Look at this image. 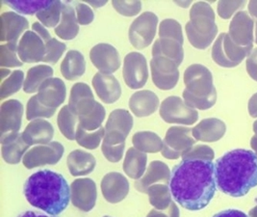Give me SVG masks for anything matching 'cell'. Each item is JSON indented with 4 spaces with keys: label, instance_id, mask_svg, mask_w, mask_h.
I'll return each mask as SVG.
<instances>
[{
    "label": "cell",
    "instance_id": "6da1fadb",
    "mask_svg": "<svg viewBox=\"0 0 257 217\" xmlns=\"http://www.w3.org/2000/svg\"><path fill=\"white\" fill-rule=\"evenodd\" d=\"M169 186L177 204L190 211L201 210L216 193L215 164L209 160H182L171 172Z\"/></svg>",
    "mask_w": 257,
    "mask_h": 217
},
{
    "label": "cell",
    "instance_id": "7a4b0ae2",
    "mask_svg": "<svg viewBox=\"0 0 257 217\" xmlns=\"http://www.w3.org/2000/svg\"><path fill=\"white\" fill-rule=\"evenodd\" d=\"M217 187L223 194L243 197L257 186V155L246 149H235L216 161Z\"/></svg>",
    "mask_w": 257,
    "mask_h": 217
},
{
    "label": "cell",
    "instance_id": "3957f363",
    "mask_svg": "<svg viewBox=\"0 0 257 217\" xmlns=\"http://www.w3.org/2000/svg\"><path fill=\"white\" fill-rule=\"evenodd\" d=\"M24 193L31 206L52 216L62 213L70 203V187L67 180L48 169L29 176L24 183Z\"/></svg>",
    "mask_w": 257,
    "mask_h": 217
},
{
    "label": "cell",
    "instance_id": "277c9868",
    "mask_svg": "<svg viewBox=\"0 0 257 217\" xmlns=\"http://www.w3.org/2000/svg\"><path fill=\"white\" fill-rule=\"evenodd\" d=\"M186 89L183 100L192 108L206 110L217 102V91L213 83V76L208 68L200 64L189 66L184 73Z\"/></svg>",
    "mask_w": 257,
    "mask_h": 217
},
{
    "label": "cell",
    "instance_id": "5b68a950",
    "mask_svg": "<svg viewBox=\"0 0 257 217\" xmlns=\"http://www.w3.org/2000/svg\"><path fill=\"white\" fill-rule=\"evenodd\" d=\"M186 34L190 44L198 49L210 46L218 34L215 13L206 2H197L190 10V21L186 24Z\"/></svg>",
    "mask_w": 257,
    "mask_h": 217
},
{
    "label": "cell",
    "instance_id": "8992f818",
    "mask_svg": "<svg viewBox=\"0 0 257 217\" xmlns=\"http://www.w3.org/2000/svg\"><path fill=\"white\" fill-rule=\"evenodd\" d=\"M252 51V46H240L230 39L228 33L218 37L212 48V58L220 66L233 68L238 66Z\"/></svg>",
    "mask_w": 257,
    "mask_h": 217
},
{
    "label": "cell",
    "instance_id": "52a82bcc",
    "mask_svg": "<svg viewBox=\"0 0 257 217\" xmlns=\"http://www.w3.org/2000/svg\"><path fill=\"white\" fill-rule=\"evenodd\" d=\"M192 129L187 126H171L163 140L162 156L167 160H177L189 149L195 146Z\"/></svg>",
    "mask_w": 257,
    "mask_h": 217
},
{
    "label": "cell",
    "instance_id": "ba28073f",
    "mask_svg": "<svg viewBox=\"0 0 257 217\" xmlns=\"http://www.w3.org/2000/svg\"><path fill=\"white\" fill-rule=\"evenodd\" d=\"M159 113L164 121L169 124L193 125L199 119L198 111L176 96L164 100L160 105Z\"/></svg>",
    "mask_w": 257,
    "mask_h": 217
},
{
    "label": "cell",
    "instance_id": "9c48e42d",
    "mask_svg": "<svg viewBox=\"0 0 257 217\" xmlns=\"http://www.w3.org/2000/svg\"><path fill=\"white\" fill-rule=\"evenodd\" d=\"M158 17L152 12H145L129 27L128 37L131 45L137 49L150 46L156 35Z\"/></svg>",
    "mask_w": 257,
    "mask_h": 217
},
{
    "label": "cell",
    "instance_id": "30bf717a",
    "mask_svg": "<svg viewBox=\"0 0 257 217\" xmlns=\"http://www.w3.org/2000/svg\"><path fill=\"white\" fill-rule=\"evenodd\" d=\"M64 153V146L57 141H53L47 145H39L29 150L24 157L23 163L27 169L44 165H55L63 158Z\"/></svg>",
    "mask_w": 257,
    "mask_h": 217
},
{
    "label": "cell",
    "instance_id": "8fae6325",
    "mask_svg": "<svg viewBox=\"0 0 257 217\" xmlns=\"http://www.w3.org/2000/svg\"><path fill=\"white\" fill-rule=\"evenodd\" d=\"M179 65L175 61L163 57L155 56L151 61L152 81L155 86L161 90H172L176 87L179 80Z\"/></svg>",
    "mask_w": 257,
    "mask_h": 217
},
{
    "label": "cell",
    "instance_id": "7c38bea8",
    "mask_svg": "<svg viewBox=\"0 0 257 217\" xmlns=\"http://www.w3.org/2000/svg\"><path fill=\"white\" fill-rule=\"evenodd\" d=\"M122 76L126 85L131 89L144 87L149 79V69L146 57L139 52H130L123 62Z\"/></svg>",
    "mask_w": 257,
    "mask_h": 217
},
{
    "label": "cell",
    "instance_id": "4fadbf2b",
    "mask_svg": "<svg viewBox=\"0 0 257 217\" xmlns=\"http://www.w3.org/2000/svg\"><path fill=\"white\" fill-rule=\"evenodd\" d=\"M96 184L92 179H76L70 185V201L82 211H91L96 203Z\"/></svg>",
    "mask_w": 257,
    "mask_h": 217
},
{
    "label": "cell",
    "instance_id": "5bb4252c",
    "mask_svg": "<svg viewBox=\"0 0 257 217\" xmlns=\"http://www.w3.org/2000/svg\"><path fill=\"white\" fill-rule=\"evenodd\" d=\"M90 59L101 74L112 75L120 67V57L117 48L110 44H98L90 51Z\"/></svg>",
    "mask_w": 257,
    "mask_h": 217
},
{
    "label": "cell",
    "instance_id": "9a60e30c",
    "mask_svg": "<svg viewBox=\"0 0 257 217\" xmlns=\"http://www.w3.org/2000/svg\"><path fill=\"white\" fill-rule=\"evenodd\" d=\"M18 54L24 63L44 62L47 54L46 43L34 31H26L20 40Z\"/></svg>",
    "mask_w": 257,
    "mask_h": 217
},
{
    "label": "cell",
    "instance_id": "2e32d148",
    "mask_svg": "<svg viewBox=\"0 0 257 217\" xmlns=\"http://www.w3.org/2000/svg\"><path fill=\"white\" fill-rule=\"evenodd\" d=\"M24 105L19 100H8L1 105L0 110V132L1 137L19 133L22 127Z\"/></svg>",
    "mask_w": 257,
    "mask_h": 217
},
{
    "label": "cell",
    "instance_id": "e0dca14e",
    "mask_svg": "<svg viewBox=\"0 0 257 217\" xmlns=\"http://www.w3.org/2000/svg\"><path fill=\"white\" fill-rule=\"evenodd\" d=\"M254 23L247 12H238L229 25L228 35L236 45L240 46H252Z\"/></svg>",
    "mask_w": 257,
    "mask_h": 217
},
{
    "label": "cell",
    "instance_id": "ac0fdd59",
    "mask_svg": "<svg viewBox=\"0 0 257 217\" xmlns=\"http://www.w3.org/2000/svg\"><path fill=\"white\" fill-rule=\"evenodd\" d=\"M101 191L108 203L117 204L128 194V181L120 173H108L101 181Z\"/></svg>",
    "mask_w": 257,
    "mask_h": 217
},
{
    "label": "cell",
    "instance_id": "d6986e66",
    "mask_svg": "<svg viewBox=\"0 0 257 217\" xmlns=\"http://www.w3.org/2000/svg\"><path fill=\"white\" fill-rule=\"evenodd\" d=\"M67 88L65 82L58 78H50L41 85L37 97L43 105L57 109L65 102Z\"/></svg>",
    "mask_w": 257,
    "mask_h": 217
},
{
    "label": "cell",
    "instance_id": "ffe728a7",
    "mask_svg": "<svg viewBox=\"0 0 257 217\" xmlns=\"http://www.w3.org/2000/svg\"><path fill=\"white\" fill-rule=\"evenodd\" d=\"M29 27L28 21L15 12H5L1 15V42L18 44L20 37Z\"/></svg>",
    "mask_w": 257,
    "mask_h": 217
},
{
    "label": "cell",
    "instance_id": "44dd1931",
    "mask_svg": "<svg viewBox=\"0 0 257 217\" xmlns=\"http://www.w3.org/2000/svg\"><path fill=\"white\" fill-rule=\"evenodd\" d=\"M96 103L94 94L88 84L78 82L72 86L68 105L74 114L82 117L90 113Z\"/></svg>",
    "mask_w": 257,
    "mask_h": 217
},
{
    "label": "cell",
    "instance_id": "7402d4cb",
    "mask_svg": "<svg viewBox=\"0 0 257 217\" xmlns=\"http://www.w3.org/2000/svg\"><path fill=\"white\" fill-rule=\"evenodd\" d=\"M92 83L97 97L107 104L116 103L121 96L120 84L112 75L97 73L94 75Z\"/></svg>",
    "mask_w": 257,
    "mask_h": 217
},
{
    "label": "cell",
    "instance_id": "603a6c76",
    "mask_svg": "<svg viewBox=\"0 0 257 217\" xmlns=\"http://www.w3.org/2000/svg\"><path fill=\"white\" fill-rule=\"evenodd\" d=\"M171 172L169 166L160 160H154L150 163L145 175L136 181L135 188L142 193H146L150 186L156 183H170Z\"/></svg>",
    "mask_w": 257,
    "mask_h": 217
},
{
    "label": "cell",
    "instance_id": "cb8c5ba5",
    "mask_svg": "<svg viewBox=\"0 0 257 217\" xmlns=\"http://www.w3.org/2000/svg\"><path fill=\"white\" fill-rule=\"evenodd\" d=\"M24 142L29 145H47L53 139L54 128L52 125L44 119H37L31 121L22 133Z\"/></svg>",
    "mask_w": 257,
    "mask_h": 217
},
{
    "label": "cell",
    "instance_id": "d4e9b609",
    "mask_svg": "<svg viewBox=\"0 0 257 217\" xmlns=\"http://www.w3.org/2000/svg\"><path fill=\"white\" fill-rule=\"evenodd\" d=\"M0 142L2 145V159L8 164L20 163L24 160L29 148V145L24 142L23 135L20 132L0 137Z\"/></svg>",
    "mask_w": 257,
    "mask_h": 217
},
{
    "label": "cell",
    "instance_id": "484cf974",
    "mask_svg": "<svg viewBox=\"0 0 257 217\" xmlns=\"http://www.w3.org/2000/svg\"><path fill=\"white\" fill-rule=\"evenodd\" d=\"M159 106V99L155 93L142 90L134 93L129 99V108L139 118L153 114Z\"/></svg>",
    "mask_w": 257,
    "mask_h": 217
},
{
    "label": "cell",
    "instance_id": "4316f807",
    "mask_svg": "<svg viewBox=\"0 0 257 217\" xmlns=\"http://www.w3.org/2000/svg\"><path fill=\"white\" fill-rule=\"evenodd\" d=\"M226 132L224 122L217 118H208L202 120L199 125L192 129L193 137L197 141L216 142L223 137Z\"/></svg>",
    "mask_w": 257,
    "mask_h": 217
},
{
    "label": "cell",
    "instance_id": "83f0119b",
    "mask_svg": "<svg viewBox=\"0 0 257 217\" xmlns=\"http://www.w3.org/2000/svg\"><path fill=\"white\" fill-rule=\"evenodd\" d=\"M67 165L73 177H82L94 171L96 160L90 153L82 150H75L68 156Z\"/></svg>",
    "mask_w": 257,
    "mask_h": 217
},
{
    "label": "cell",
    "instance_id": "f1b7e54d",
    "mask_svg": "<svg viewBox=\"0 0 257 217\" xmlns=\"http://www.w3.org/2000/svg\"><path fill=\"white\" fill-rule=\"evenodd\" d=\"M75 9L70 3H64V10L62 13L61 21L58 26L55 28V33L59 38L63 40H73L79 32V23Z\"/></svg>",
    "mask_w": 257,
    "mask_h": 217
},
{
    "label": "cell",
    "instance_id": "f546056e",
    "mask_svg": "<svg viewBox=\"0 0 257 217\" xmlns=\"http://www.w3.org/2000/svg\"><path fill=\"white\" fill-rule=\"evenodd\" d=\"M152 57L163 56L175 61L177 65H181L184 59L183 44L174 39H158L152 46Z\"/></svg>",
    "mask_w": 257,
    "mask_h": 217
},
{
    "label": "cell",
    "instance_id": "4dcf8cb0",
    "mask_svg": "<svg viewBox=\"0 0 257 217\" xmlns=\"http://www.w3.org/2000/svg\"><path fill=\"white\" fill-rule=\"evenodd\" d=\"M147 154L136 148H130L126 152L122 168L129 178L139 180L147 171Z\"/></svg>",
    "mask_w": 257,
    "mask_h": 217
},
{
    "label": "cell",
    "instance_id": "1f68e13d",
    "mask_svg": "<svg viewBox=\"0 0 257 217\" xmlns=\"http://www.w3.org/2000/svg\"><path fill=\"white\" fill-rule=\"evenodd\" d=\"M86 61L78 50H70L61 64V73L68 80H76L85 74Z\"/></svg>",
    "mask_w": 257,
    "mask_h": 217
},
{
    "label": "cell",
    "instance_id": "d6a6232c",
    "mask_svg": "<svg viewBox=\"0 0 257 217\" xmlns=\"http://www.w3.org/2000/svg\"><path fill=\"white\" fill-rule=\"evenodd\" d=\"M133 117L125 109H116L111 112L106 122L105 132H113L119 135L128 136L133 127Z\"/></svg>",
    "mask_w": 257,
    "mask_h": 217
},
{
    "label": "cell",
    "instance_id": "836d02e7",
    "mask_svg": "<svg viewBox=\"0 0 257 217\" xmlns=\"http://www.w3.org/2000/svg\"><path fill=\"white\" fill-rule=\"evenodd\" d=\"M52 76L53 69L47 65H39L28 69L24 81V92L31 94L39 91L41 85Z\"/></svg>",
    "mask_w": 257,
    "mask_h": 217
},
{
    "label": "cell",
    "instance_id": "e575fe53",
    "mask_svg": "<svg viewBox=\"0 0 257 217\" xmlns=\"http://www.w3.org/2000/svg\"><path fill=\"white\" fill-rule=\"evenodd\" d=\"M134 148L147 154L159 153L163 148V141L159 135L152 131H139L132 137Z\"/></svg>",
    "mask_w": 257,
    "mask_h": 217
},
{
    "label": "cell",
    "instance_id": "d590c367",
    "mask_svg": "<svg viewBox=\"0 0 257 217\" xmlns=\"http://www.w3.org/2000/svg\"><path fill=\"white\" fill-rule=\"evenodd\" d=\"M149 195L150 203L155 209L166 210L173 203L170 186L165 183L153 184L146 192Z\"/></svg>",
    "mask_w": 257,
    "mask_h": 217
},
{
    "label": "cell",
    "instance_id": "8d00e7d4",
    "mask_svg": "<svg viewBox=\"0 0 257 217\" xmlns=\"http://www.w3.org/2000/svg\"><path fill=\"white\" fill-rule=\"evenodd\" d=\"M57 123L60 131L65 137L69 140L75 139L76 130L79 126V117L71 111L69 105H65L60 110Z\"/></svg>",
    "mask_w": 257,
    "mask_h": 217
},
{
    "label": "cell",
    "instance_id": "74e56055",
    "mask_svg": "<svg viewBox=\"0 0 257 217\" xmlns=\"http://www.w3.org/2000/svg\"><path fill=\"white\" fill-rule=\"evenodd\" d=\"M105 136V127H100L97 130L93 132H89L88 130L84 129L80 125L77 127L76 130V142L84 148L89 150H95L100 145V142L103 141Z\"/></svg>",
    "mask_w": 257,
    "mask_h": 217
},
{
    "label": "cell",
    "instance_id": "f35d334b",
    "mask_svg": "<svg viewBox=\"0 0 257 217\" xmlns=\"http://www.w3.org/2000/svg\"><path fill=\"white\" fill-rule=\"evenodd\" d=\"M64 10V3L61 1H52L51 5L46 9L39 12L36 16L41 23L48 28L57 27L61 21L62 13Z\"/></svg>",
    "mask_w": 257,
    "mask_h": 217
},
{
    "label": "cell",
    "instance_id": "ab89813d",
    "mask_svg": "<svg viewBox=\"0 0 257 217\" xmlns=\"http://www.w3.org/2000/svg\"><path fill=\"white\" fill-rule=\"evenodd\" d=\"M105 108L102 104L96 103L94 109L85 116L79 117V125L88 131H94L101 127L105 119Z\"/></svg>",
    "mask_w": 257,
    "mask_h": 217
},
{
    "label": "cell",
    "instance_id": "60d3db41",
    "mask_svg": "<svg viewBox=\"0 0 257 217\" xmlns=\"http://www.w3.org/2000/svg\"><path fill=\"white\" fill-rule=\"evenodd\" d=\"M24 74L21 69H16L12 74L7 77L1 83V92L0 97L1 100H4L17 92L20 91L24 85Z\"/></svg>",
    "mask_w": 257,
    "mask_h": 217
},
{
    "label": "cell",
    "instance_id": "b9f144b4",
    "mask_svg": "<svg viewBox=\"0 0 257 217\" xmlns=\"http://www.w3.org/2000/svg\"><path fill=\"white\" fill-rule=\"evenodd\" d=\"M6 5L24 15H33L47 8L52 1H4Z\"/></svg>",
    "mask_w": 257,
    "mask_h": 217
},
{
    "label": "cell",
    "instance_id": "7bdbcfd3",
    "mask_svg": "<svg viewBox=\"0 0 257 217\" xmlns=\"http://www.w3.org/2000/svg\"><path fill=\"white\" fill-rule=\"evenodd\" d=\"M19 44H5L0 46V66L2 68L22 67L23 62L18 58Z\"/></svg>",
    "mask_w": 257,
    "mask_h": 217
},
{
    "label": "cell",
    "instance_id": "ee69618b",
    "mask_svg": "<svg viewBox=\"0 0 257 217\" xmlns=\"http://www.w3.org/2000/svg\"><path fill=\"white\" fill-rule=\"evenodd\" d=\"M56 109L48 108L40 103L37 95L33 96L27 103L26 107V118L28 121H34L41 118H51L55 114Z\"/></svg>",
    "mask_w": 257,
    "mask_h": 217
},
{
    "label": "cell",
    "instance_id": "f6af8a7d",
    "mask_svg": "<svg viewBox=\"0 0 257 217\" xmlns=\"http://www.w3.org/2000/svg\"><path fill=\"white\" fill-rule=\"evenodd\" d=\"M159 38L174 39L183 44L184 38L180 23L173 19H167L162 21L159 25Z\"/></svg>",
    "mask_w": 257,
    "mask_h": 217
},
{
    "label": "cell",
    "instance_id": "bcb514c9",
    "mask_svg": "<svg viewBox=\"0 0 257 217\" xmlns=\"http://www.w3.org/2000/svg\"><path fill=\"white\" fill-rule=\"evenodd\" d=\"M46 48H47V54L44 59V62L50 63V64H56L59 59L62 57L63 53L65 52L67 46L66 44L56 40L55 38H51L46 42Z\"/></svg>",
    "mask_w": 257,
    "mask_h": 217
},
{
    "label": "cell",
    "instance_id": "7dc6e473",
    "mask_svg": "<svg viewBox=\"0 0 257 217\" xmlns=\"http://www.w3.org/2000/svg\"><path fill=\"white\" fill-rule=\"evenodd\" d=\"M181 158L182 160H200L212 161L215 158V153L207 145H196L186 151Z\"/></svg>",
    "mask_w": 257,
    "mask_h": 217
},
{
    "label": "cell",
    "instance_id": "c3c4849f",
    "mask_svg": "<svg viewBox=\"0 0 257 217\" xmlns=\"http://www.w3.org/2000/svg\"><path fill=\"white\" fill-rule=\"evenodd\" d=\"M115 10L124 17H134L142 10L141 1H112Z\"/></svg>",
    "mask_w": 257,
    "mask_h": 217
},
{
    "label": "cell",
    "instance_id": "681fc988",
    "mask_svg": "<svg viewBox=\"0 0 257 217\" xmlns=\"http://www.w3.org/2000/svg\"><path fill=\"white\" fill-rule=\"evenodd\" d=\"M245 1H220L218 3V14L222 19L228 20L233 13L245 6Z\"/></svg>",
    "mask_w": 257,
    "mask_h": 217
},
{
    "label": "cell",
    "instance_id": "f907efd6",
    "mask_svg": "<svg viewBox=\"0 0 257 217\" xmlns=\"http://www.w3.org/2000/svg\"><path fill=\"white\" fill-rule=\"evenodd\" d=\"M124 148H125V143L120 144V145H116V146L108 145L105 143H102V145H101V151H102L104 158L108 161L114 162V163L118 162L122 159Z\"/></svg>",
    "mask_w": 257,
    "mask_h": 217
},
{
    "label": "cell",
    "instance_id": "816d5d0a",
    "mask_svg": "<svg viewBox=\"0 0 257 217\" xmlns=\"http://www.w3.org/2000/svg\"><path fill=\"white\" fill-rule=\"evenodd\" d=\"M75 11L77 21L80 25H88L93 23L94 20V13L93 9L85 3H76Z\"/></svg>",
    "mask_w": 257,
    "mask_h": 217
},
{
    "label": "cell",
    "instance_id": "f5cc1de1",
    "mask_svg": "<svg viewBox=\"0 0 257 217\" xmlns=\"http://www.w3.org/2000/svg\"><path fill=\"white\" fill-rule=\"evenodd\" d=\"M180 211L176 203L173 202L170 207L166 210H158L152 209V211L147 215V217H179Z\"/></svg>",
    "mask_w": 257,
    "mask_h": 217
},
{
    "label": "cell",
    "instance_id": "db71d44e",
    "mask_svg": "<svg viewBox=\"0 0 257 217\" xmlns=\"http://www.w3.org/2000/svg\"><path fill=\"white\" fill-rule=\"evenodd\" d=\"M245 66L250 78L257 81V48L253 49L246 59Z\"/></svg>",
    "mask_w": 257,
    "mask_h": 217
},
{
    "label": "cell",
    "instance_id": "11a10c76",
    "mask_svg": "<svg viewBox=\"0 0 257 217\" xmlns=\"http://www.w3.org/2000/svg\"><path fill=\"white\" fill-rule=\"evenodd\" d=\"M213 217H249L245 212L236 209V208H227L216 213Z\"/></svg>",
    "mask_w": 257,
    "mask_h": 217
},
{
    "label": "cell",
    "instance_id": "9f6ffc18",
    "mask_svg": "<svg viewBox=\"0 0 257 217\" xmlns=\"http://www.w3.org/2000/svg\"><path fill=\"white\" fill-rule=\"evenodd\" d=\"M247 108H248V112L250 116L253 118H257V93L250 98Z\"/></svg>",
    "mask_w": 257,
    "mask_h": 217
},
{
    "label": "cell",
    "instance_id": "6f0895ef",
    "mask_svg": "<svg viewBox=\"0 0 257 217\" xmlns=\"http://www.w3.org/2000/svg\"><path fill=\"white\" fill-rule=\"evenodd\" d=\"M17 217H48L47 214H43V213H40V212H36V211H31V210H28V211H24L23 213L19 214Z\"/></svg>",
    "mask_w": 257,
    "mask_h": 217
},
{
    "label": "cell",
    "instance_id": "680465c9",
    "mask_svg": "<svg viewBox=\"0 0 257 217\" xmlns=\"http://www.w3.org/2000/svg\"><path fill=\"white\" fill-rule=\"evenodd\" d=\"M248 12L252 17L257 19V1H250L248 3Z\"/></svg>",
    "mask_w": 257,
    "mask_h": 217
},
{
    "label": "cell",
    "instance_id": "91938a15",
    "mask_svg": "<svg viewBox=\"0 0 257 217\" xmlns=\"http://www.w3.org/2000/svg\"><path fill=\"white\" fill-rule=\"evenodd\" d=\"M250 146H251V148L253 150V152L257 155V133L256 134H254V135L252 136V138H251V140H250Z\"/></svg>",
    "mask_w": 257,
    "mask_h": 217
},
{
    "label": "cell",
    "instance_id": "94428289",
    "mask_svg": "<svg viewBox=\"0 0 257 217\" xmlns=\"http://www.w3.org/2000/svg\"><path fill=\"white\" fill-rule=\"evenodd\" d=\"M12 74V71L8 69H1V80H4L6 77H9Z\"/></svg>",
    "mask_w": 257,
    "mask_h": 217
},
{
    "label": "cell",
    "instance_id": "6125c7cd",
    "mask_svg": "<svg viewBox=\"0 0 257 217\" xmlns=\"http://www.w3.org/2000/svg\"><path fill=\"white\" fill-rule=\"evenodd\" d=\"M87 3H88V4H90V5H93L94 7H100V6H103V5H105L106 4L105 1H103V2H95V1H88Z\"/></svg>",
    "mask_w": 257,
    "mask_h": 217
},
{
    "label": "cell",
    "instance_id": "be15d7a7",
    "mask_svg": "<svg viewBox=\"0 0 257 217\" xmlns=\"http://www.w3.org/2000/svg\"><path fill=\"white\" fill-rule=\"evenodd\" d=\"M248 216L249 217H257V206L252 207L249 212H248Z\"/></svg>",
    "mask_w": 257,
    "mask_h": 217
},
{
    "label": "cell",
    "instance_id": "e7e4bbea",
    "mask_svg": "<svg viewBox=\"0 0 257 217\" xmlns=\"http://www.w3.org/2000/svg\"><path fill=\"white\" fill-rule=\"evenodd\" d=\"M253 131L255 132V134L257 133V120L253 123Z\"/></svg>",
    "mask_w": 257,
    "mask_h": 217
},
{
    "label": "cell",
    "instance_id": "03108f58",
    "mask_svg": "<svg viewBox=\"0 0 257 217\" xmlns=\"http://www.w3.org/2000/svg\"><path fill=\"white\" fill-rule=\"evenodd\" d=\"M255 43L257 44V23H256V30H255Z\"/></svg>",
    "mask_w": 257,
    "mask_h": 217
},
{
    "label": "cell",
    "instance_id": "003e7915",
    "mask_svg": "<svg viewBox=\"0 0 257 217\" xmlns=\"http://www.w3.org/2000/svg\"><path fill=\"white\" fill-rule=\"evenodd\" d=\"M103 217H111V216H103Z\"/></svg>",
    "mask_w": 257,
    "mask_h": 217
}]
</instances>
